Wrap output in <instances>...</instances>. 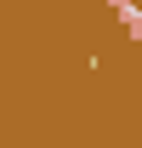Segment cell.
<instances>
[{
	"mask_svg": "<svg viewBox=\"0 0 142 148\" xmlns=\"http://www.w3.org/2000/svg\"><path fill=\"white\" fill-rule=\"evenodd\" d=\"M137 148H142V137H137Z\"/></svg>",
	"mask_w": 142,
	"mask_h": 148,
	"instance_id": "cell-1",
	"label": "cell"
}]
</instances>
